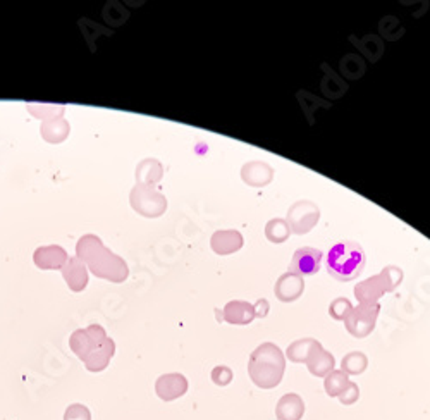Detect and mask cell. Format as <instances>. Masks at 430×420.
<instances>
[{
	"label": "cell",
	"mask_w": 430,
	"mask_h": 420,
	"mask_svg": "<svg viewBox=\"0 0 430 420\" xmlns=\"http://www.w3.org/2000/svg\"><path fill=\"white\" fill-rule=\"evenodd\" d=\"M307 367L310 370L312 376L325 377L336 367V360H334V355L331 352L324 350L322 344H319V347L313 348L310 357H308Z\"/></svg>",
	"instance_id": "cell-18"
},
{
	"label": "cell",
	"mask_w": 430,
	"mask_h": 420,
	"mask_svg": "<svg viewBox=\"0 0 430 420\" xmlns=\"http://www.w3.org/2000/svg\"><path fill=\"white\" fill-rule=\"evenodd\" d=\"M320 219V209L310 200H298L287 210V226L295 235H304L317 226Z\"/></svg>",
	"instance_id": "cell-7"
},
{
	"label": "cell",
	"mask_w": 430,
	"mask_h": 420,
	"mask_svg": "<svg viewBox=\"0 0 430 420\" xmlns=\"http://www.w3.org/2000/svg\"><path fill=\"white\" fill-rule=\"evenodd\" d=\"M365 252L357 241H339L329 250L327 270L337 281H353L365 269Z\"/></svg>",
	"instance_id": "cell-3"
},
{
	"label": "cell",
	"mask_w": 430,
	"mask_h": 420,
	"mask_svg": "<svg viewBox=\"0 0 430 420\" xmlns=\"http://www.w3.org/2000/svg\"><path fill=\"white\" fill-rule=\"evenodd\" d=\"M324 253L317 248L303 247L300 250L295 252L293 260H291L290 272L295 274L298 277H307L313 276V274L319 272L320 265H322Z\"/></svg>",
	"instance_id": "cell-9"
},
{
	"label": "cell",
	"mask_w": 430,
	"mask_h": 420,
	"mask_svg": "<svg viewBox=\"0 0 430 420\" xmlns=\"http://www.w3.org/2000/svg\"><path fill=\"white\" fill-rule=\"evenodd\" d=\"M68 252L61 245H47V247L36 248L33 253V262L39 269L43 270H56L62 269L68 262Z\"/></svg>",
	"instance_id": "cell-11"
},
{
	"label": "cell",
	"mask_w": 430,
	"mask_h": 420,
	"mask_svg": "<svg viewBox=\"0 0 430 420\" xmlns=\"http://www.w3.org/2000/svg\"><path fill=\"white\" fill-rule=\"evenodd\" d=\"M349 382L352 381H349L348 374H344L342 370L334 369L331 374H327V376L324 377V389L325 393H327V396L337 398L342 391L348 388Z\"/></svg>",
	"instance_id": "cell-23"
},
{
	"label": "cell",
	"mask_w": 430,
	"mask_h": 420,
	"mask_svg": "<svg viewBox=\"0 0 430 420\" xmlns=\"http://www.w3.org/2000/svg\"><path fill=\"white\" fill-rule=\"evenodd\" d=\"M215 314H217V320H219V322H222V320H224V314H220L219 309H215Z\"/></svg>",
	"instance_id": "cell-32"
},
{
	"label": "cell",
	"mask_w": 430,
	"mask_h": 420,
	"mask_svg": "<svg viewBox=\"0 0 430 420\" xmlns=\"http://www.w3.org/2000/svg\"><path fill=\"white\" fill-rule=\"evenodd\" d=\"M232 377H235V374H232V370L227 365H217L212 370V381H214V384L220 386V388L231 384Z\"/></svg>",
	"instance_id": "cell-28"
},
{
	"label": "cell",
	"mask_w": 430,
	"mask_h": 420,
	"mask_svg": "<svg viewBox=\"0 0 430 420\" xmlns=\"http://www.w3.org/2000/svg\"><path fill=\"white\" fill-rule=\"evenodd\" d=\"M379 312H381V305L379 303H372V305H360L357 309L352 310V314L348 315L344 320L346 329L353 338H367L372 334V331L375 329V324H377Z\"/></svg>",
	"instance_id": "cell-8"
},
{
	"label": "cell",
	"mask_w": 430,
	"mask_h": 420,
	"mask_svg": "<svg viewBox=\"0 0 430 420\" xmlns=\"http://www.w3.org/2000/svg\"><path fill=\"white\" fill-rule=\"evenodd\" d=\"M304 415V401L300 394H282L281 400L275 405V417L277 420H302Z\"/></svg>",
	"instance_id": "cell-16"
},
{
	"label": "cell",
	"mask_w": 430,
	"mask_h": 420,
	"mask_svg": "<svg viewBox=\"0 0 430 420\" xmlns=\"http://www.w3.org/2000/svg\"><path fill=\"white\" fill-rule=\"evenodd\" d=\"M224 320L229 324H235V326H246V324H252L255 315V307L252 303L243 302V300H232L224 307Z\"/></svg>",
	"instance_id": "cell-17"
},
{
	"label": "cell",
	"mask_w": 430,
	"mask_h": 420,
	"mask_svg": "<svg viewBox=\"0 0 430 420\" xmlns=\"http://www.w3.org/2000/svg\"><path fill=\"white\" fill-rule=\"evenodd\" d=\"M290 235H291V230L284 219L275 217L267 222L265 236L267 240L272 241V243H284V241L290 238Z\"/></svg>",
	"instance_id": "cell-26"
},
{
	"label": "cell",
	"mask_w": 430,
	"mask_h": 420,
	"mask_svg": "<svg viewBox=\"0 0 430 420\" xmlns=\"http://www.w3.org/2000/svg\"><path fill=\"white\" fill-rule=\"evenodd\" d=\"M129 202H131L133 210L145 215V217H160L167 210V200L164 195L155 186L140 185V183H136L135 188L131 190Z\"/></svg>",
	"instance_id": "cell-5"
},
{
	"label": "cell",
	"mask_w": 430,
	"mask_h": 420,
	"mask_svg": "<svg viewBox=\"0 0 430 420\" xmlns=\"http://www.w3.org/2000/svg\"><path fill=\"white\" fill-rule=\"evenodd\" d=\"M114 353H116L114 339L107 338L106 343H103L100 348H97V350L91 353L88 359L85 360L86 370H90V372H102V370H106L108 367V364H111Z\"/></svg>",
	"instance_id": "cell-19"
},
{
	"label": "cell",
	"mask_w": 430,
	"mask_h": 420,
	"mask_svg": "<svg viewBox=\"0 0 430 420\" xmlns=\"http://www.w3.org/2000/svg\"><path fill=\"white\" fill-rule=\"evenodd\" d=\"M274 291H275V297L284 303L298 300L304 291L303 277L295 276V274L291 272L282 274V276L277 280V282H275Z\"/></svg>",
	"instance_id": "cell-15"
},
{
	"label": "cell",
	"mask_w": 430,
	"mask_h": 420,
	"mask_svg": "<svg viewBox=\"0 0 430 420\" xmlns=\"http://www.w3.org/2000/svg\"><path fill=\"white\" fill-rule=\"evenodd\" d=\"M243 243V236L236 230L215 231L210 240L212 250H214L217 255H231V253H236L237 250H241Z\"/></svg>",
	"instance_id": "cell-13"
},
{
	"label": "cell",
	"mask_w": 430,
	"mask_h": 420,
	"mask_svg": "<svg viewBox=\"0 0 430 420\" xmlns=\"http://www.w3.org/2000/svg\"><path fill=\"white\" fill-rule=\"evenodd\" d=\"M286 370V357L274 343H262L250 355L248 374L260 389H274L281 384Z\"/></svg>",
	"instance_id": "cell-2"
},
{
	"label": "cell",
	"mask_w": 430,
	"mask_h": 420,
	"mask_svg": "<svg viewBox=\"0 0 430 420\" xmlns=\"http://www.w3.org/2000/svg\"><path fill=\"white\" fill-rule=\"evenodd\" d=\"M353 305L349 303L348 298H336L329 307V314H331L332 319L336 320H346L349 314H352Z\"/></svg>",
	"instance_id": "cell-27"
},
{
	"label": "cell",
	"mask_w": 430,
	"mask_h": 420,
	"mask_svg": "<svg viewBox=\"0 0 430 420\" xmlns=\"http://www.w3.org/2000/svg\"><path fill=\"white\" fill-rule=\"evenodd\" d=\"M26 109L31 112V116L43 121H52L62 118L66 112V106L59 103H26Z\"/></svg>",
	"instance_id": "cell-25"
},
{
	"label": "cell",
	"mask_w": 430,
	"mask_h": 420,
	"mask_svg": "<svg viewBox=\"0 0 430 420\" xmlns=\"http://www.w3.org/2000/svg\"><path fill=\"white\" fill-rule=\"evenodd\" d=\"M319 341L313 338H303V339H296L293 343L287 347L286 350V357L290 359V362L293 364H307L308 357L313 352V348L319 347Z\"/></svg>",
	"instance_id": "cell-22"
},
{
	"label": "cell",
	"mask_w": 430,
	"mask_h": 420,
	"mask_svg": "<svg viewBox=\"0 0 430 420\" xmlns=\"http://www.w3.org/2000/svg\"><path fill=\"white\" fill-rule=\"evenodd\" d=\"M337 400H339L341 405L344 406H349V405H354L358 400H360V388H358L357 382H349L348 388H346L342 393L337 396Z\"/></svg>",
	"instance_id": "cell-29"
},
{
	"label": "cell",
	"mask_w": 430,
	"mask_h": 420,
	"mask_svg": "<svg viewBox=\"0 0 430 420\" xmlns=\"http://www.w3.org/2000/svg\"><path fill=\"white\" fill-rule=\"evenodd\" d=\"M253 307H255V315H257V317L264 319L267 315V312H269V302H267L265 298L258 300L257 305H253Z\"/></svg>",
	"instance_id": "cell-31"
},
{
	"label": "cell",
	"mask_w": 430,
	"mask_h": 420,
	"mask_svg": "<svg viewBox=\"0 0 430 420\" xmlns=\"http://www.w3.org/2000/svg\"><path fill=\"white\" fill-rule=\"evenodd\" d=\"M76 257L95 276L100 280H107L112 282H124L129 276L128 264L123 257L112 253L103 247L102 240L95 235H85L76 245Z\"/></svg>",
	"instance_id": "cell-1"
},
{
	"label": "cell",
	"mask_w": 430,
	"mask_h": 420,
	"mask_svg": "<svg viewBox=\"0 0 430 420\" xmlns=\"http://www.w3.org/2000/svg\"><path fill=\"white\" fill-rule=\"evenodd\" d=\"M401 281H403V270L396 265H387L377 276L358 282L354 286V297L363 305H372V303H377L379 298L386 293H391L398 288Z\"/></svg>",
	"instance_id": "cell-4"
},
{
	"label": "cell",
	"mask_w": 430,
	"mask_h": 420,
	"mask_svg": "<svg viewBox=\"0 0 430 420\" xmlns=\"http://www.w3.org/2000/svg\"><path fill=\"white\" fill-rule=\"evenodd\" d=\"M40 131L43 140L48 141V143H62L69 136L71 124L64 118L43 121Z\"/></svg>",
	"instance_id": "cell-21"
},
{
	"label": "cell",
	"mask_w": 430,
	"mask_h": 420,
	"mask_svg": "<svg viewBox=\"0 0 430 420\" xmlns=\"http://www.w3.org/2000/svg\"><path fill=\"white\" fill-rule=\"evenodd\" d=\"M62 277L68 282L71 291H83L88 285V269L85 262H81L78 257H69L68 262L62 267Z\"/></svg>",
	"instance_id": "cell-14"
},
{
	"label": "cell",
	"mask_w": 430,
	"mask_h": 420,
	"mask_svg": "<svg viewBox=\"0 0 430 420\" xmlns=\"http://www.w3.org/2000/svg\"><path fill=\"white\" fill-rule=\"evenodd\" d=\"M164 176V168L157 159H145L138 164L136 180L140 185L155 186Z\"/></svg>",
	"instance_id": "cell-20"
},
{
	"label": "cell",
	"mask_w": 430,
	"mask_h": 420,
	"mask_svg": "<svg viewBox=\"0 0 430 420\" xmlns=\"http://www.w3.org/2000/svg\"><path fill=\"white\" fill-rule=\"evenodd\" d=\"M367 367H369V359L362 352L348 353L341 360V370L348 376H360V374L365 372Z\"/></svg>",
	"instance_id": "cell-24"
},
{
	"label": "cell",
	"mask_w": 430,
	"mask_h": 420,
	"mask_svg": "<svg viewBox=\"0 0 430 420\" xmlns=\"http://www.w3.org/2000/svg\"><path fill=\"white\" fill-rule=\"evenodd\" d=\"M108 338L106 329L98 324H91V326L85 327V329H76L71 334L69 347L71 350L76 353L79 360L85 362L97 348L102 347Z\"/></svg>",
	"instance_id": "cell-6"
},
{
	"label": "cell",
	"mask_w": 430,
	"mask_h": 420,
	"mask_svg": "<svg viewBox=\"0 0 430 420\" xmlns=\"http://www.w3.org/2000/svg\"><path fill=\"white\" fill-rule=\"evenodd\" d=\"M188 379L183 374H164L155 382V393L162 401H174L185 396L188 391Z\"/></svg>",
	"instance_id": "cell-10"
},
{
	"label": "cell",
	"mask_w": 430,
	"mask_h": 420,
	"mask_svg": "<svg viewBox=\"0 0 430 420\" xmlns=\"http://www.w3.org/2000/svg\"><path fill=\"white\" fill-rule=\"evenodd\" d=\"M241 180L253 188H264L274 180V169L267 162L252 160L246 162L241 169Z\"/></svg>",
	"instance_id": "cell-12"
},
{
	"label": "cell",
	"mask_w": 430,
	"mask_h": 420,
	"mask_svg": "<svg viewBox=\"0 0 430 420\" xmlns=\"http://www.w3.org/2000/svg\"><path fill=\"white\" fill-rule=\"evenodd\" d=\"M64 420H91V414L88 406L81 405V403H74L69 405L64 414Z\"/></svg>",
	"instance_id": "cell-30"
}]
</instances>
